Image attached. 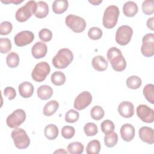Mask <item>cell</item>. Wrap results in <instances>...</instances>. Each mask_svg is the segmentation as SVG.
I'll use <instances>...</instances> for the list:
<instances>
[{
    "label": "cell",
    "mask_w": 154,
    "mask_h": 154,
    "mask_svg": "<svg viewBox=\"0 0 154 154\" xmlns=\"http://www.w3.org/2000/svg\"><path fill=\"white\" fill-rule=\"evenodd\" d=\"M119 13V9L116 5L108 6L105 9L103 16L102 23L103 26L107 29L114 28L117 23Z\"/></svg>",
    "instance_id": "3957f363"
},
{
    "label": "cell",
    "mask_w": 154,
    "mask_h": 154,
    "mask_svg": "<svg viewBox=\"0 0 154 154\" xmlns=\"http://www.w3.org/2000/svg\"><path fill=\"white\" fill-rule=\"evenodd\" d=\"M108 61L111 63L112 68L116 72L123 71L126 67V61L122 52L116 47L110 48L106 54Z\"/></svg>",
    "instance_id": "6da1fadb"
},
{
    "label": "cell",
    "mask_w": 154,
    "mask_h": 154,
    "mask_svg": "<svg viewBox=\"0 0 154 154\" xmlns=\"http://www.w3.org/2000/svg\"><path fill=\"white\" fill-rule=\"evenodd\" d=\"M38 97L43 100L50 99L53 94L52 88L48 85H42L40 86L37 90Z\"/></svg>",
    "instance_id": "44dd1931"
},
{
    "label": "cell",
    "mask_w": 154,
    "mask_h": 154,
    "mask_svg": "<svg viewBox=\"0 0 154 154\" xmlns=\"http://www.w3.org/2000/svg\"><path fill=\"white\" fill-rule=\"evenodd\" d=\"M141 52L146 57H151L154 55V35L153 33H148L143 36Z\"/></svg>",
    "instance_id": "30bf717a"
},
{
    "label": "cell",
    "mask_w": 154,
    "mask_h": 154,
    "mask_svg": "<svg viewBox=\"0 0 154 154\" xmlns=\"http://www.w3.org/2000/svg\"><path fill=\"white\" fill-rule=\"evenodd\" d=\"M133 34V30L128 25H122L118 28L116 33V41L117 44L125 46L128 45Z\"/></svg>",
    "instance_id": "ba28073f"
},
{
    "label": "cell",
    "mask_w": 154,
    "mask_h": 154,
    "mask_svg": "<svg viewBox=\"0 0 154 154\" xmlns=\"http://www.w3.org/2000/svg\"><path fill=\"white\" fill-rule=\"evenodd\" d=\"M91 64L94 69L99 72L105 71L108 66V63L106 59L101 55L95 56L91 61Z\"/></svg>",
    "instance_id": "d6986e66"
},
{
    "label": "cell",
    "mask_w": 154,
    "mask_h": 154,
    "mask_svg": "<svg viewBox=\"0 0 154 154\" xmlns=\"http://www.w3.org/2000/svg\"><path fill=\"white\" fill-rule=\"evenodd\" d=\"M142 11L146 15H151L154 13V2L152 0H146L142 4Z\"/></svg>",
    "instance_id": "e575fe53"
},
{
    "label": "cell",
    "mask_w": 154,
    "mask_h": 154,
    "mask_svg": "<svg viewBox=\"0 0 154 154\" xmlns=\"http://www.w3.org/2000/svg\"><path fill=\"white\" fill-rule=\"evenodd\" d=\"M54 153H66L67 152L65 151L64 150H63V149H60L59 150L55 151Z\"/></svg>",
    "instance_id": "7dc6e473"
},
{
    "label": "cell",
    "mask_w": 154,
    "mask_h": 154,
    "mask_svg": "<svg viewBox=\"0 0 154 154\" xmlns=\"http://www.w3.org/2000/svg\"><path fill=\"white\" fill-rule=\"evenodd\" d=\"M13 29L12 23L8 21H4L0 25V34L1 35L10 34Z\"/></svg>",
    "instance_id": "ab89813d"
},
{
    "label": "cell",
    "mask_w": 154,
    "mask_h": 154,
    "mask_svg": "<svg viewBox=\"0 0 154 154\" xmlns=\"http://www.w3.org/2000/svg\"><path fill=\"white\" fill-rule=\"evenodd\" d=\"M84 145L78 141L70 143L67 147L69 153L71 154H80L84 152Z\"/></svg>",
    "instance_id": "f546056e"
},
{
    "label": "cell",
    "mask_w": 154,
    "mask_h": 154,
    "mask_svg": "<svg viewBox=\"0 0 154 154\" xmlns=\"http://www.w3.org/2000/svg\"><path fill=\"white\" fill-rule=\"evenodd\" d=\"M38 37L43 42H48L51 41L52 38V32L47 28H43L39 31Z\"/></svg>",
    "instance_id": "f35d334b"
},
{
    "label": "cell",
    "mask_w": 154,
    "mask_h": 154,
    "mask_svg": "<svg viewBox=\"0 0 154 154\" xmlns=\"http://www.w3.org/2000/svg\"><path fill=\"white\" fill-rule=\"evenodd\" d=\"M11 42L8 38H0V52L1 54H7L11 49Z\"/></svg>",
    "instance_id": "d590c367"
},
{
    "label": "cell",
    "mask_w": 154,
    "mask_h": 154,
    "mask_svg": "<svg viewBox=\"0 0 154 154\" xmlns=\"http://www.w3.org/2000/svg\"><path fill=\"white\" fill-rule=\"evenodd\" d=\"M1 2L4 4H10V3H13L14 4H20L23 2L22 0L21 1H18V0H6V1H3V0H1Z\"/></svg>",
    "instance_id": "f6af8a7d"
},
{
    "label": "cell",
    "mask_w": 154,
    "mask_h": 154,
    "mask_svg": "<svg viewBox=\"0 0 154 154\" xmlns=\"http://www.w3.org/2000/svg\"><path fill=\"white\" fill-rule=\"evenodd\" d=\"M58 129L57 126L54 124H49L45 128V136L49 140H55L58 135Z\"/></svg>",
    "instance_id": "d4e9b609"
},
{
    "label": "cell",
    "mask_w": 154,
    "mask_h": 154,
    "mask_svg": "<svg viewBox=\"0 0 154 154\" xmlns=\"http://www.w3.org/2000/svg\"><path fill=\"white\" fill-rule=\"evenodd\" d=\"M66 25L73 32L79 33L84 31L86 27L85 20L78 16L74 14H69L65 19Z\"/></svg>",
    "instance_id": "52a82bcc"
},
{
    "label": "cell",
    "mask_w": 154,
    "mask_h": 154,
    "mask_svg": "<svg viewBox=\"0 0 154 154\" xmlns=\"http://www.w3.org/2000/svg\"><path fill=\"white\" fill-rule=\"evenodd\" d=\"M122 138L127 142L132 141L135 137V128L129 123H125L122 126L120 130Z\"/></svg>",
    "instance_id": "e0dca14e"
},
{
    "label": "cell",
    "mask_w": 154,
    "mask_h": 154,
    "mask_svg": "<svg viewBox=\"0 0 154 154\" xmlns=\"http://www.w3.org/2000/svg\"><path fill=\"white\" fill-rule=\"evenodd\" d=\"M47 51V46L43 42H36L31 48L32 55L35 59H40L45 57Z\"/></svg>",
    "instance_id": "9a60e30c"
},
{
    "label": "cell",
    "mask_w": 154,
    "mask_h": 154,
    "mask_svg": "<svg viewBox=\"0 0 154 154\" xmlns=\"http://www.w3.org/2000/svg\"><path fill=\"white\" fill-rule=\"evenodd\" d=\"M14 146L19 149L27 148L30 144V139L26 131L22 128H15L11 134Z\"/></svg>",
    "instance_id": "5b68a950"
},
{
    "label": "cell",
    "mask_w": 154,
    "mask_h": 154,
    "mask_svg": "<svg viewBox=\"0 0 154 154\" xmlns=\"http://www.w3.org/2000/svg\"><path fill=\"white\" fill-rule=\"evenodd\" d=\"M69 7V2L66 0H55L52 3V11L55 14L64 13Z\"/></svg>",
    "instance_id": "cb8c5ba5"
},
{
    "label": "cell",
    "mask_w": 154,
    "mask_h": 154,
    "mask_svg": "<svg viewBox=\"0 0 154 154\" xmlns=\"http://www.w3.org/2000/svg\"><path fill=\"white\" fill-rule=\"evenodd\" d=\"M75 134V129L73 126H65L61 129L62 137L66 139L72 138Z\"/></svg>",
    "instance_id": "60d3db41"
},
{
    "label": "cell",
    "mask_w": 154,
    "mask_h": 154,
    "mask_svg": "<svg viewBox=\"0 0 154 154\" xmlns=\"http://www.w3.org/2000/svg\"><path fill=\"white\" fill-rule=\"evenodd\" d=\"M4 94L8 99V100H11L16 97V92L14 88L11 87H7L4 90Z\"/></svg>",
    "instance_id": "7bdbcfd3"
},
{
    "label": "cell",
    "mask_w": 154,
    "mask_h": 154,
    "mask_svg": "<svg viewBox=\"0 0 154 154\" xmlns=\"http://www.w3.org/2000/svg\"><path fill=\"white\" fill-rule=\"evenodd\" d=\"M118 142V135L113 131L105 134L104 137L105 145L108 147H112L115 146Z\"/></svg>",
    "instance_id": "484cf974"
},
{
    "label": "cell",
    "mask_w": 154,
    "mask_h": 154,
    "mask_svg": "<svg viewBox=\"0 0 154 154\" xmlns=\"http://www.w3.org/2000/svg\"><path fill=\"white\" fill-rule=\"evenodd\" d=\"M79 117V114L77 111L74 109H69L65 115V120L67 123H75L77 122Z\"/></svg>",
    "instance_id": "8d00e7d4"
},
{
    "label": "cell",
    "mask_w": 154,
    "mask_h": 154,
    "mask_svg": "<svg viewBox=\"0 0 154 154\" xmlns=\"http://www.w3.org/2000/svg\"><path fill=\"white\" fill-rule=\"evenodd\" d=\"M84 131L85 135L88 137L94 136L98 132L97 126L94 123H87L84 126Z\"/></svg>",
    "instance_id": "836d02e7"
},
{
    "label": "cell",
    "mask_w": 154,
    "mask_h": 154,
    "mask_svg": "<svg viewBox=\"0 0 154 154\" xmlns=\"http://www.w3.org/2000/svg\"><path fill=\"white\" fill-rule=\"evenodd\" d=\"M18 90L19 94L24 98L31 97L34 93V87L32 84L28 81L23 82L19 84Z\"/></svg>",
    "instance_id": "ac0fdd59"
},
{
    "label": "cell",
    "mask_w": 154,
    "mask_h": 154,
    "mask_svg": "<svg viewBox=\"0 0 154 154\" xmlns=\"http://www.w3.org/2000/svg\"><path fill=\"white\" fill-rule=\"evenodd\" d=\"M139 137L140 140L149 144L154 143V131L153 129L148 126H143L139 130Z\"/></svg>",
    "instance_id": "2e32d148"
},
{
    "label": "cell",
    "mask_w": 154,
    "mask_h": 154,
    "mask_svg": "<svg viewBox=\"0 0 154 154\" xmlns=\"http://www.w3.org/2000/svg\"><path fill=\"white\" fill-rule=\"evenodd\" d=\"M126 84L129 88L136 90L140 87L142 84V81L138 76L132 75L127 78Z\"/></svg>",
    "instance_id": "83f0119b"
},
{
    "label": "cell",
    "mask_w": 154,
    "mask_h": 154,
    "mask_svg": "<svg viewBox=\"0 0 154 154\" xmlns=\"http://www.w3.org/2000/svg\"><path fill=\"white\" fill-rule=\"evenodd\" d=\"M34 38V34L30 31H22L18 32L14 38V43L16 46L22 47L30 44Z\"/></svg>",
    "instance_id": "4fadbf2b"
},
{
    "label": "cell",
    "mask_w": 154,
    "mask_h": 154,
    "mask_svg": "<svg viewBox=\"0 0 154 154\" xmlns=\"http://www.w3.org/2000/svg\"><path fill=\"white\" fill-rule=\"evenodd\" d=\"M100 149L101 146L99 141L93 140L88 143L86 147V152L88 154H98Z\"/></svg>",
    "instance_id": "f1b7e54d"
},
{
    "label": "cell",
    "mask_w": 154,
    "mask_h": 154,
    "mask_svg": "<svg viewBox=\"0 0 154 154\" xmlns=\"http://www.w3.org/2000/svg\"><path fill=\"white\" fill-rule=\"evenodd\" d=\"M100 128L102 132L106 134L109 132L113 131L115 128L114 123L109 120H105L103 121L100 125Z\"/></svg>",
    "instance_id": "b9f144b4"
},
{
    "label": "cell",
    "mask_w": 154,
    "mask_h": 154,
    "mask_svg": "<svg viewBox=\"0 0 154 154\" xmlns=\"http://www.w3.org/2000/svg\"><path fill=\"white\" fill-rule=\"evenodd\" d=\"M50 71L49 64L46 61H42L35 66L31 73V77L34 81L40 82L46 79Z\"/></svg>",
    "instance_id": "8992f818"
},
{
    "label": "cell",
    "mask_w": 154,
    "mask_h": 154,
    "mask_svg": "<svg viewBox=\"0 0 154 154\" xmlns=\"http://www.w3.org/2000/svg\"><path fill=\"white\" fill-rule=\"evenodd\" d=\"M92 102L91 94L87 91L79 93L75 98L73 106L77 110H82L87 107Z\"/></svg>",
    "instance_id": "7c38bea8"
},
{
    "label": "cell",
    "mask_w": 154,
    "mask_h": 154,
    "mask_svg": "<svg viewBox=\"0 0 154 154\" xmlns=\"http://www.w3.org/2000/svg\"><path fill=\"white\" fill-rule=\"evenodd\" d=\"M73 54L68 48L60 49L53 57L52 63L53 66L59 69L66 68L73 61Z\"/></svg>",
    "instance_id": "7a4b0ae2"
},
{
    "label": "cell",
    "mask_w": 154,
    "mask_h": 154,
    "mask_svg": "<svg viewBox=\"0 0 154 154\" xmlns=\"http://www.w3.org/2000/svg\"><path fill=\"white\" fill-rule=\"evenodd\" d=\"M19 57L17 54L11 52L8 54L6 58V63L7 66L10 68H15L19 64Z\"/></svg>",
    "instance_id": "4dcf8cb0"
},
{
    "label": "cell",
    "mask_w": 154,
    "mask_h": 154,
    "mask_svg": "<svg viewBox=\"0 0 154 154\" xmlns=\"http://www.w3.org/2000/svg\"><path fill=\"white\" fill-rule=\"evenodd\" d=\"M102 34L103 32L101 29L96 26L90 28L88 31V36L90 38L94 40L100 39L102 37Z\"/></svg>",
    "instance_id": "74e56055"
},
{
    "label": "cell",
    "mask_w": 154,
    "mask_h": 154,
    "mask_svg": "<svg viewBox=\"0 0 154 154\" xmlns=\"http://www.w3.org/2000/svg\"><path fill=\"white\" fill-rule=\"evenodd\" d=\"M153 20H154V17H153L148 19V20H147V26L148 27V28H149L152 31L154 30Z\"/></svg>",
    "instance_id": "ee69618b"
},
{
    "label": "cell",
    "mask_w": 154,
    "mask_h": 154,
    "mask_svg": "<svg viewBox=\"0 0 154 154\" xmlns=\"http://www.w3.org/2000/svg\"><path fill=\"white\" fill-rule=\"evenodd\" d=\"M37 9V2L35 1H28L23 6L19 8L16 12V19L20 22L28 20L32 14H34Z\"/></svg>",
    "instance_id": "277c9868"
},
{
    "label": "cell",
    "mask_w": 154,
    "mask_h": 154,
    "mask_svg": "<svg viewBox=\"0 0 154 154\" xmlns=\"http://www.w3.org/2000/svg\"><path fill=\"white\" fill-rule=\"evenodd\" d=\"M51 79L53 84L57 86H60L65 83L66 76L62 72L56 71L51 75Z\"/></svg>",
    "instance_id": "4316f807"
},
{
    "label": "cell",
    "mask_w": 154,
    "mask_h": 154,
    "mask_svg": "<svg viewBox=\"0 0 154 154\" xmlns=\"http://www.w3.org/2000/svg\"><path fill=\"white\" fill-rule=\"evenodd\" d=\"M143 95L146 99L152 104L154 103V85L152 84H148L143 88Z\"/></svg>",
    "instance_id": "1f68e13d"
},
{
    "label": "cell",
    "mask_w": 154,
    "mask_h": 154,
    "mask_svg": "<svg viewBox=\"0 0 154 154\" xmlns=\"http://www.w3.org/2000/svg\"><path fill=\"white\" fill-rule=\"evenodd\" d=\"M102 0H91V1H89V2L91 3V4L94 5H98L100 3H102Z\"/></svg>",
    "instance_id": "bcb514c9"
},
{
    "label": "cell",
    "mask_w": 154,
    "mask_h": 154,
    "mask_svg": "<svg viewBox=\"0 0 154 154\" xmlns=\"http://www.w3.org/2000/svg\"><path fill=\"white\" fill-rule=\"evenodd\" d=\"M25 119V112L22 109H17L7 117L6 123L9 128L15 129L22 124Z\"/></svg>",
    "instance_id": "9c48e42d"
},
{
    "label": "cell",
    "mask_w": 154,
    "mask_h": 154,
    "mask_svg": "<svg viewBox=\"0 0 154 154\" xmlns=\"http://www.w3.org/2000/svg\"><path fill=\"white\" fill-rule=\"evenodd\" d=\"M138 8L134 1H127L123 6V12L127 17H133L138 12Z\"/></svg>",
    "instance_id": "ffe728a7"
},
{
    "label": "cell",
    "mask_w": 154,
    "mask_h": 154,
    "mask_svg": "<svg viewBox=\"0 0 154 154\" xmlns=\"http://www.w3.org/2000/svg\"><path fill=\"white\" fill-rule=\"evenodd\" d=\"M105 115L103 109L99 105L93 106L90 110V116L91 118L95 120H99L102 119Z\"/></svg>",
    "instance_id": "d6a6232c"
},
{
    "label": "cell",
    "mask_w": 154,
    "mask_h": 154,
    "mask_svg": "<svg viewBox=\"0 0 154 154\" xmlns=\"http://www.w3.org/2000/svg\"><path fill=\"white\" fill-rule=\"evenodd\" d=\"M137 116L145 123H151L154 121V111L146 105H139L137 109Z\"/></svg>",
    "instance_id": "8fae6325"
},
{
    "label": "cell",
    "mask_w": 154,
    "mask_h": 154,
    "mask_svg": "<svg viewBox=\"0 0 154 154\" xmlns=\"http://www.w3.org/2000/svg\"><path fill=\"white\" fill-rule=\"evenodd\" d=\"M58 108L59 103L57 100H50L45 105L43 109V113L45 116H51L56 112Z\"/></svg>",
    "instance_id": "603a6c76"
},
{
    "label": "cell",
    "mask_w": 154,
    "mask_h": 154,
    "mask_svg": "<svg viewBox=\"0 0 154 154\" xmlns=\"http://www.w3.org/2000/svg\"><path fill=\"white\" fill-rule=\"evenodd\" d=\"M119 114L124 118H130L134 114V106L132 103L128 101H123L118 106Z\"/></svg>",
    "instance_id": "5bb4252c"
},
{
    "label": "cell",
    "mask_w": 154,
    "mask_h": 154,
    "mask_svg": "<svg viewBox=\"0 0 154 154\" xmlns=\"http://www.w3.org/2000/svg\"><path fill=\"white\" fill-rule=\"evenodd\" d=\"M49 13V6L45 1H40L37 2V9L34 16L39 19L46 17Z\"/></svg>",
    "instance_id": "7402d4cb"
}]
</instances>
